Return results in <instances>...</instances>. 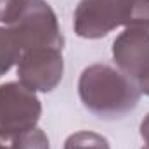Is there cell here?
<instances>
[{"label":"cell","mask_w":149,"mask_h":149,"mask_svg":"<svg viewBox=\"0 0 149 149\" xmlns=\"http://www.w3.org/2000/svg\"><path fill=\"white\" fill-rule=\"evenodd\" d=\"M78 95L83 106L101 120H121L141 101L137 81L109 64H92L78 80Z\"/></svg>","instance_id":"cell-1"},{"label":"cell","mask_w":149,"mask_h":149,"mask_svg":"<svg viewBox=\"0 0 149 149\" xmlns=\"http://www.w3.org/2000/svg\"><path fill=\"white\" fill-rule=\"evenodd\" d=\"M21 50L59 49L64 47V37L57 16L47 0H26L19 17L7 26Z\"/></svg>","instance_id":"cell-2"},{"label":"cell","mask_w":149,"mask_h":149,"mask_svg":"<svg viewBox=\"0 0 149 149\" xmlns=\"http://www.w3.org/2000/svg\"><path fill=\"white\" fill-rule=\"evenodd\" d=\"M42 116V102L37 92L21 81L0 85V141H12L37 127Z\"/></svg>","instance_id":"cell-3"},{"label":"cell","mask_w":149,"mask_h":149,"mask_svg":"<svg viewBox=\"0 0 149 149\" xmlns=\"http://www.w3.org/2000/svg\"><path fill=\"white\" fill-rule=\"evenodd\" d=\"M132 0H80L74 9L73 30L80 38L97 40L106 37L130 19Z\"/></svg>","instance_id":"cell-4"},{"label":"cell","mask_w":149,"mask_h":149,"mask_svg":"<svg viewBox=\"0 0 149 149\" xmlns=\"http://www.w3.org/2000/svg\"><path fill=\"white\" fill-rule=\"evenodd\" d=\"M64 59L59 49L23 50L17 63L19 81L33 92H52L63 80Z\"/></svg>","instance_id":"cell-5"},{"label":"cell","mask_w":149,"mask_h":149,"mask_svg":"<svg viewBox=\"0 0 149 149\" xmlns=\"http://www.w3.org/2000/svg\"><path fill=\"white\" fill-rule=\"evenodd\" d=\"M113 59L121 73L139 80L149 73V30L127 28L113 42Z\"/></svg>","instance_id":"cell-6"},{"label":"cell","mask_w":149,"mask_h":149,"mask_svg":"<svg viewBox=\"0 0 149 149\" xmlns=\"http://www.w3.org/2000/svg\"><path fill=\"white\" fill-rule=\"evenodd\" d=\"M21 49L9 28L0 26V78L5 73L10 71L14 64L19 63L21 57Z\"/></svg>","instance_id":"cell-7"},{"label":"cell","mask_w":149,"mask_h":149,"mask_svg":"<svg viewBox=\"0 0 149 149\" xmlns=\"http://www.w3.org/2000/svg\"><path fill=\"white\" fill-rule=\"evenodd\" d=\"M64 149H111V146L104 135L90 130H80L64 141Z\"/></svg>","instance_id":"cell-8"},{"label":"cell","mask_w":149,"mask_h":149,"mask_svg":"<svg viewBox=\"0 0 149 149\" xmlns=\"http://www.w3.org/2000/svg\"><path fill=\"white\" fill-rule=\"evenodd\" d=\"M10 142H12L9 146L10 149H50L47 134L38 127L28 132H23L21 135L14 137Z\"/></svg>","instance_id":"cell-9"},{"label":"cell","mask_w":149,"mask_h":149,"mask_svg":"<svg viewBox=\"0 0 149 149\" xmlns=\"http://www.w3.org/2000/svg\"><path fill=\"white\" fill-rule=\"evenodd\" d=\"M127 28L149 30V0H132V10Z\"/></svg>","instance_id":"cell-10"},{"label":"cell","mask_w":149,"mask_h":149,"mask_svg":"<svg viewBox=\"0 0 149 149\" xmlns=\"http://www.w3.org/2000/svg\"><path fill=\"white\" fill-rule=\"evenodd\" d=\"M24 3L26 0H0V23L12 24L19 17Z\"/></svg>","instance_id":"cell-11"},{"label":"cell","mask_w":149,"mask_h":149,"mask_svg":"<svg viewBox=\"0 0 149 149\" xmlns=\"http://www.w3.org/2000/svg\"><path fill=\"white\" fill-rule=\"evenodd\" d=\"M141 137L144 139V142L149 146V113L144 116V120L141 123Z\"/></svg>","instance_id":"cell-12"},{"label":"cell","mask_w":149,"mask_h":149,"mask_svg":"<svg viewBox=\"0 0 149 149\" xmlns=\"http://www.w3.org/2000/svg\"><path fill=\"white\" fill-rule=\"evenodd\" d=\"M137 87H139L141 94L149 95V73H146L144 76H141V78L137 80Z\"/></svg>","instance_id":"cell-13"},{"label":"cell","mask_w":149,"mask_h":149,"mask_svg":"<svg viewBox=\"0 0 149 149\" xmlns=\"http://www.w3.org/2000/svg\"><path fill=\"white\" fill-rule=\"evenodd\" d=\"M0 149H10V148H7V146H5V144H3V142L0 141Z\"/></svg>","instance_id":"cell-14"},{"label":"cell","mask_w":149,"mask_h":149,"mask_svg":"<svg viewBox=\"0 0 149 149\" xmlns=\"http://www.w3.org/2000/svg\"><path fill=\"white\" fill-rule=\"evenodd\" d=\"M142 149H149V146H146V148H142Z\"/></svg>","instance_id":"cell-15"}]
</instances>
